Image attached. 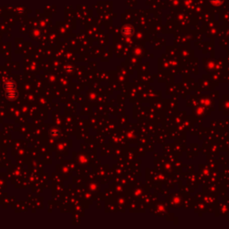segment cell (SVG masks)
Returning a JSON list of instances; mask_svg holds the SVG:
<instances>
[{
	"label": "cell",
	"instance_id": "6da1fadb",
	"mask_svg": "<svg viewBox=\"0 0 229 229\" xmlns=\"http://www.w3.org/2000/svg\"><path fill=\"white\" fill-rule=\"evenodd\" d=\"M6 91H7V95L10 100H14L16 97L15 86L14 84H12L11 81H9L6 83Z\"/></svg>",
	"mask_w": 229,
	"mask_h": 229
}]
</instances>
